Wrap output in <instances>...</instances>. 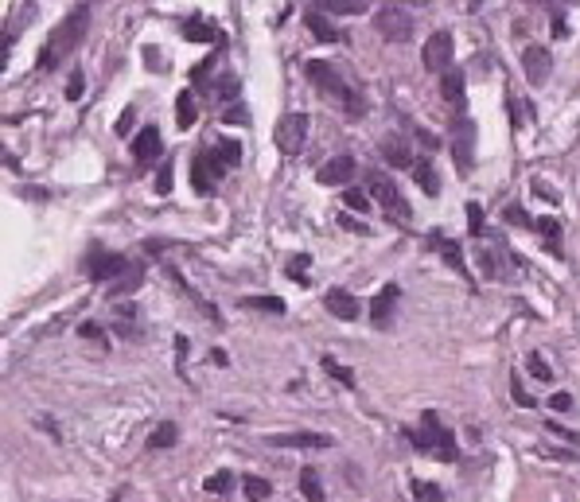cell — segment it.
Masks as SVG:
<instances>
[{"mask_svg": "<svg viewBox=\"0 0 580 502\" xmlns=\"http://www.w3.org/2000/svg\"><path fill=\"white\" fill-rule=\"evenodd\" d=\"M397 300H401V288H397V285H382V292L374 296V304H370V323L378 327V331H389V327H394V308H397Z\"/></svg>", "mask_w": 580, "mask_h": 502, "instance_id": "cell-10", "label": "cell"}, {"mask_svg": "<svg viewBox=\"0 0 580 502\" xmlns=\"http://www.w3.org/2000/svg\"><path fill=\"white\" fill-rule=\"evenodd\" d=\"M475 257H479V265H483V273H487V276L498 273V265H495V257H491V250H475Z\"/></svg>", "mask_w": 580, "mask_h": 502, "instance_id": "cell-46", "label": "cell"}, {"mask_svg": "<svg viewBox=\"0 0 580 502\" xmlns=\"http://www.w3.org/2000/svg\"><path fill=\"white\" fill-rule=\"evenodd\" d=\"M183 35H187L191 43H210V39H219V32H214L210 24H202V20H187V24H183Z\"/></svg>", "mask_w": 580, "mask_h": 502, "instance_id": "cell-33", "label": "cell"}, {"mask_svg": "<svg viewBox=\"0 0 580 502\" xmlns=\"http://www.w3.org/2000/svg\"><path fill=\"white\" fill-rule=\"evenodd\" d=\"M534 230L549 242V253L561 257V222H557V218H538V226H534Z\"/></svg>", "mask_w": 580, "mask_h": 502, "instance_id": "cell-27", "label": "cell"}, {"mask_svg": "<svg viewBox=\"0 0 580 502\" xmlns=\"http://www.w3.org/2000/svg\"><path fill=\"white\" fill-rule=\"evenodd\" d=\"M343 202H347V210H366V207H370V199H366L362 191H354V187H351V191H343Z\"/></svg>", "mask_w": 580, "mask_h": 502, "instance_id": "cell-42", "label": "cell"}, {"mask_svg": "<svg viewBox=\"0 0 580 502\" xmlns=\"http://www.w3.org/2000/svg\"><path fill=\"white\" fill-rule=\"evenodd\" d=\"M207 156H210V164H214V172L226 176L230 167H238V160H242V144H238V141H219Z\"/></svg>", "mask_w": 580, "mask_h": 502, "instance_id": "cell-18", "label": "cell"}, {"mask_svg": "<svg viewBox=\"0 0 580 502\" xmlns=\"http://www.w3.org/2000/svg\"><path fill=\"white\" fill-rule=\"evenodd\" d=\"M160 152H164V141H160V129H156V125L141 129V133L133 136V156L141 160V164H152V160H160Z\"/></svg>", "mask_w": 580, "mask_h": 502, "instance_id": "cell-14", "label": "cell"}, {"mask_svg": "<svg viewBox=\"0 0 580 502\" xmlns=\"http://www.w3.org/2000/svg\"><path fill=\"white\" fill-rule=\"evenodd\" d=\"M549 409H553V413H569L572 409V397L569 394H553V397H549Z\"/></svg>", "mask_w": 580, "mask_h": 502, "instance_id": "cell-47", "label": "cell"}, {"mask_svg": "<svg viewBox=\"0 0 580 502\" xmlns=\"http://www.w3.org/2000/svg\"><path fill=\"white\" fill-rule=\"evenodd\" d=\"M320 366H323V374H331L339 385H347V390H354V370L351 366H343V362H335L331 354H323L320 359Z\"/></svg>", "mask_w": 580, "mask_h": 502, "instance_id": "cell-30", "label": "cell"}, {"mask_svg": "<svg viewBox=\"0 0 580 502\" xmlns=\"http://www.w3.org/2000/svg\"><path fill=\"white\" fill-rule=\"evenodd\" d=\"M82 90H86V75H82V70H70V82H67V98H70V101H78V98H82Z\"/></svg>", "mask_w": 580, "mask_h": 502, "instance_id": "cell-41", "label": "cell"}, {"mask_svg": "<svg viewBox=\"0 0 580 502\" xmlns=\"http://www.w3.org/2000/svg\"><path fill=\"white\" fill-rule=\"evenodd\" d=\"M136 121V109L133 105H125L121 109V117H117V136H129V125Z\"/></svg>", "mask_w": 580, "mask_h": 502, "instance_id": "cell-45", "label": "cell"}, {"mask_svg": "<svg viewBox=\"0 0 580 502\" xmlns=\"http://www.w3.org/2000/svg\"><path fill=\"white\" fill-rule=\"evenodd\" d=\"M409 436H413V444H417L420 452L437 456V460H448V463H452L456 456H460V448H456L452 432L440 425L437 409H425V413H420V428H417V432H409Z\"/></svg>", "mask_w": 580, "mask_h": 502, "instance_id": "cell-3", "label": "cell"}, {"mask_svg": "<svg viewBox=\"0 0 580 502\" xmlns=\"http://www.w3.org/2000/svg\"><path fill=\"white\" fill-rule=\"evenodd\" d=\"M78 335H82V339H101V343H105V335H101V327L94 323V319H90V323H82V327H78Z\"/></svg>", "mask_w": 580, "mask_h": 502, "instance_id": "cell-48", "label": "cell"}, {"mask_svg": "<svg viewBox=\"0 0 580 502\" xmlns=\"http://www.w3.org/2000/svg\"><path fill=\"white\" fill-rule=\"evenodd\" d=\"M273 448H331V436L328 432H281V436H269Z\"/></svg>", "mask_w": 580, "mask_h": 502, "instance_id": "cell-15", "label": "cell"}, {"mask_svg": "<svg viewBox=\"0 0 580 502\" xmlns=\"http://www.w3.org/2000/svg\"><path fill=\"white\" fill-rule=\"evenodd\" d=\"M420 63H425L429 70H440V75H444V70L452 67V35H448V32H432L429 39H425Z\"/></svg>", "mask_w": 580, "mask_h": 502, "instance_id": "cell-8", "label": "cell"}, {"mask_svg": "<svg viewBox=\"0 0 580 502\" xmlns=\"http://www.w3.org/2000/svg\"><path fill=\"white\" fill-rule=\"evenodd\" d=\"M323 308H328L335 319H347V323L359 319V300H354L347 288H328V292H323Z\"/></svg>", "mask_w": 580, "mask_h": 502, "instance_id": "cell-16", "label": "cell"}, {"mask_svg": "<svg viewBox=\"0 0 580 502\" xmlns=\"http://www.w3.org/2000/svg\"><path fill=\"white\" fill-rule=\"evenodd\" d=\"M308 82L316 86L320 94H328V98H335L339 105L351 113V117H362L366 113V101L359 98V94L351 90V86L343 82V75H339L331 63H308Z\"/></svg>", "mask_w": 580, "mask_h": 502, "instance_id": "cell-2", "label": "cell"}, {"mask_svg": "<svg viewBox=\"0 0 580 502\" xmlns=\"http://www.w3.org/2000/svg\"><path fill=\"white\" fill-rule=\"evenodd\" d=\"M242 491H245V498H250V502H265L273 494V483H269V479H261V475H245Z\"/></svg>", "mask_w": 580, "mask_h": 502, "instance_id": "cell-29", "label": "cell"}, {"mask_svg": "<svg viewBox=\"0 0 580 502\" xmlns=\"http://www.w3.org/2000/svg\"><path fill=\"white\" fill-rule=\"evenodd\" d=\"M526 366H530V374L538 378V382H553V370H549V362L541 359V354H530V359H526Z\"/></svg>", "mask_w": 580, "mask_h": 502, "instance_id": "cell-37", "label": "cell"}, {"mask_svg": "<svg viewBox=\"0 0 580 502\" xmlns=\"http://www.w3.org/2000/svg\"><path fill=\"white\" fill-rule=\"evenodd\" d=\"M409 491L417 502H444V491L437 483H429V479H409Z\"/></svg>", "mask_w": 580, "mask_h": 502, "instance_id": "cell-31", "label": "cell"}, {"mask_svg": "<svg viewBox=\"0 0 580 502\" xmlns=\"http://www.w3.org/2000/svg\"><path fill=\"white\" fill-rule=\"evenodd\" d=\"M300 491L308 502H323V483H320V471L316 468H300Z\"/></svg>", "mask_w": 580, "mask_h": 502, "instance_id": "cell-26", "label": "cell"}, {"mask_svg": "<svg viewBox=\"0 0 580 502\" xmlns=\"http://www.w3.org/2000/svg\"><path fill=\"white\" fill-rule=\"evenodd\" d=\"M354 156H331L328 164L316 172V179L320 184H328V187H343V184H351V176H354Z\"/></svg>", "mask_w": 580, "mask_h": 502, "instance_id": "cell-12", "label": "cell"}, {"mask_svg": "<svg viewBox=\"0 0 580 502\" xmlns=\"http://www.w3.org/2000/svg\"><path fill=\"white\" fill-rule=\"evenodd\" d=\"M366 191H370L374 202H382L386 210H394L397 218H409V202L401 199V191H397V184L389 176H382V172H370L366 176Z\"/></svg>", "mask_w": 580, "mask_h": 502, "instance_id": "cell-6", "label": "cell"}, {"mask_svg": "<svg viewBox=\"0 0 580 502\" xmlns=\"http://www.w3.org/2000/svg\"><path fill=\"white\" fill-rule=\"evenodd\" d=\"M448 141H452L456 172H460V176H471V156H475V121L460 113L456 125H452V133H448Z\"/></svg>", "mask_w": 580, "mask_h": 502, "instance_id": "cell-5", "label": "cell"}, {"mask_svg": "<svg viewBox=\"0 0 580 502\" xmlns=\"http://www.w3.org/2000/svg\"><path fill=\"white\" fill-rule=\"evenodd\" d=\"M374 27H378L382 39L405 43V39L413 35V16L401 8V4H382V8L374 12Z\"/></svg>", "mask_w": 580, "mask_h": 502, "instance_id": "cell-4", "label": "cell"}, {"mask_svg": "<svg viewBox=\"0 0 580 502\" xmlns=\"http://www.w3.org/2000/svg\"><path fill=\"white\" fill-rule=\"evenodd\" d=\"M308 265H311L308 253H292V257H288V265H285V273L292 276L296 285H308Z\"/></svg>", "mask_w": 580, "mask_h": 502, "instance_id": "cell-34", "label": "cell"}, {"mask_svg": "<svg viewBox=\"0 0 580 502\" xmlns=\"http://www.w3.org/2000/svg\"><path fill=\"white\" fill-rule=\"evenodd\" d=\"M304 24H308V32L316 35L320 43H335L339 39V32L328 24V16H323V12H308V16H304Z\"/></svg>", "mask_w": 580, "mask_h": 502, "instance_id": "cell-23", "label": "cell"}, {"mask_svg": "<svg viewBox=\"0 0 580 502\" xmlns=\"http://www.w3.org/2000/svg\"><path fill=\"white\" fill-rule=\"evenodd\" d=\"M432 245H437L440 261H444V265L452 269V273L468 276V261H463V250H460V242H452V238H440V234H432Z\"/></svg>", "mask_w": 580, "mask_h": 502, "instance_id": "cell-19", "label": "cell"}, {"mask_svg": "<svg viewBox=\"0 0 580 502\" xmlns=\"http://www.w3.org/2000/svg\"><path fill=\"white\" fill-rule=\"evenodd\" d=\"M156 191H160V195L172 191V164H168V160H164V167L156 172Z\"/></svg>", "mask_w": 580, "mask_h": 502, "instance_id": "cell-44", "label": "cell"}, {"mask_svg": "<svg viewBox=\"0 0 580 502\" xmlns=\"http://www.w3.org/2000/svg\"><path fill=\"white\" fill-rule=\"evenodd\" d=\"M522 67H526L530 86H546L549 70H553V55H549L546 47H526V51H522Z\"/></svg>", "mask_w": 580, "mask_h": 502, "instance_id": "cell-11", "label": "cell"}, {"mask_svg": "<svg viewBox=\"0 0 580 502\" xmlns=\"http://www.w3.org/2000/svg\"><path fill=\"white\" fill-rule=\"evenodd\" d=\"M530 191H534V195H541L546 202H561V195H557L549 184H541V179H530Z\"/></svg>", "mask_w": 580, "mask_h": 502, "instance_id": "cell-43", "label": "cell"}, {"mask_svg": "<svg viewBox=\"0 0 580 502\" xmlns=\"http://www.w3.org/2000/svg\"><path fill=\"white\" fill-rule=\"evenodd\" d=\"M242 308L269 311V316H285V300H281V296H242Z\"/></svg>", "mask_w": 580, "mask_h": 502, "instance_id": "cell-25", "label": "cell"}, {"mask_svg": "<svg viewBox=\"0 0 580 502\" xmlns=\"http://www.w3.org/2000/svg\"><path fill=\"white\" fill-rule=\"evenodd\" d=\"M4 167H12V172H20V160H16V156H12V152H8V148H4Z\"/></svg>", "mask_w": 580, "mask_h": 502, "instance_id": "cell-52", "label": "cell"}, {"mask_svg": "<svg viewBox=\"0 0 580 502\" xmlns=\"http://www.w3.org/2000/svg\"><path fill=\"white\" fill-rule=\"evenodd\" d=\"M316 8L335 12V16H359V12H366V4L362 0H316Z\"/></svg>", "mask_w": 580, "mask_h": 502, "instance_id": "cell-28", "label": "cell"}, {"mask_svg": "<svg viewBox=\"0 0 580 502\" xmlns=\"http://www.w3.org/2000/svg\"><path fill=\"white\" fill-rule=\"evenodd\" d=\"M144 59L152 63V70H164V67H160V55H156V47H144Z\"/></svg>", "mask_w": 580, "mask_h": 502, "instance_id": "cell-50", "label": "cell"}, {"mask_svg": "<svg viewBox=\"0 0 580 502\" xmlns=\"http://www.w3.org/2000/svg\"><path fill=\"white\" fill-rule=\"evenodd\" d=\"M483 226H487V222H483V207L479 202H468V230L471 234H483Z\"/></svg>", "mask_w": 580, "mask_h": 502, "instance_id": "cell-38", "label": "cell"}, {"mask_svg": "<svg viewBox=\"0 0 580 502\" xmlns=\"http://www.w3.org/2000/svg\"><path fill=\"white\" fill-rule=\"evenodd\" d=\"M214 184H219V172H214V164H210V156L202 152V156H195L191 160V187H195V195H214Z\"/></svg>", "mask_w": 580, "mask_h": 502, "instance_id": "cell-13", "label": "cell"}, {"mask_svg": "<svg viewBox=\"0 0 580 502\" xmlns=\"http://www.w3.org/2000/svg\"><path fill=\"white\" fill-rule=\"evenodd\" d=\"M382 156H386L394 167H409L413 160H417V156H413V148L401 141V136H386V141H382Z\"/></svg>", "mask_w": 580, "mask_h": 502, "instance_id": "cell-22", "label": "cell"}, {"mask_svg": "<svg viewBox=\"0 0 580 502\" xmlns=\"http://www.w3.org/2000/svg\"><path fill=\"white\" fill-rule=\"evenodd\" d=\"M195 94L191 90H183V94H176V121H179V129H195Z\"/></svg>", "mask_w": 580, "mask_h": 502, "instance_id": "cell-24", "label": "cell"}, {"mask_svg": "<svg viewBox=\"0 0 580 502\" xmlns=\"http://www.w3.org/2000/svg\"><path fill=\"white\" fill-rule=\"evenodd\" d=\"M141 285H144V261H129V269L113 281L110 296H129V292H136Z\"/></svg>", "mask_w": 580, "mask_h": 502, "instance_id": "cell-20", "label": "cell"}, {"mask_svg": "<svg viewBox=\"0 0 580 502\" xmlns=\"http://www.w3.org/2000/svg\"><path fill=\"white\" fill-rule=\"evenodd\" d=\"M230 487H234V475H230V471H214V475H207L202 491H207V494H226Z\"/></svg>", "mask_w": 580, "mask_h": 502, "instance_id": "cell-35", "label": "cell"}, {"mask_svg": "<svg viewBox=\"0 0 580 502\" xmlns=\"http://www.w3.org/2000/svg\"><path fill=\"white\" fill-rule=\"evenodd\" d=\"M176 436H179V428L172 425V420H164V425L148 436V448H152V452H160V448H172V444H176Z\"/></svg>", "mask_w": 580, "mask_h": 502, "instance_id": "cell-32", "label": "cell"}, {"mask_svg": "<svg viewBox=\"0 0 580 502\" xmlns=\"http://www.w3.org/2000/svg\"><path fill=\"white\" fill-rule=\"evenodd\" d=\"M553 35H557V39H565V16H561V12H553Z\"/></svg>", "mask_w": 580, "mask_h": 502, "instance_id": "cell-51", "label": "cell"}, {"mask_svg": "<svg viewBox=\"0 0 580 502\" xmlns=\"http://www.w3.org/2000/svg\"><path fill=\"white\" fill-rule=\"evenodd\" d=\"M277 148L288 152V156H296V152L304 148V141H308V117L304 113H285V117L277 121Z\"/></svg>", "mask_w": 580, "mask_h": 502, "instance_id": "cell-7", "label": "cell"}, {"mask_svg": "<svg viewBox=\"0 0 580 502\" xmlns=\"http://www.w3.org/2000/svg\"><path fill=\"white\" fill-rule=\"evenodd\" d=\"M440 98L448 101V105L456 109V113H463V70L460 67H448L444 75H440Z\"/></svg>", "mask_w": 580, "mask_h": 502, "instance_id": "cell-17", "label": "cell"}, {"mask_svg": "<svg viewBox=\"0 0 580 502\" xmlns=\"http://www.w3.org/2000/svg\"><path fill=\"white\" fill-rule=\"evenodd\" d=\"M506 218H510V222H514V226H538V218H530V214H526V210H522V207H514V202H510V207H506Z\"/></svg>", "mask_w": 580, "mask_h": 502, "instance_id": "cell-40", "label": "cell"}, {"mask_svg": "<svg viewBox=\"0 0 580 502\" xmlns=\"http://www.w3.org/2000/svg\"><path fill=\"white\" fill-rule=\"evenodd\" d=\"M339 226H343V230H359V234H366V226H362V222H354L351 214H343V218H339Z\"/></svg>", "mask_w": 580, "mask_h": 502, "instance_id": "cell-49", "label": "cell"}, {"mask_svg": "<svg viewBox=\"0 0 580 502\" xmlns=\"http://www.w3.org/2000/svg\"><path fill=\"white\" fill-rule=\"evenodd\" d=\"M413 179H417V187L425 195H440V176L432 167V160H413Z\"/></svg>", "mask_w": 580, "mask_h": 502, "instance_id": "cell-21", "label": "cell"}, {"mask_svg": "<svg viewBox=\"0 0 580 502\" xmlns=\"http://www.w3.org/2000/svg\"><path fill=\"white\" fill-rule=\"evenodd\" d=\"M125 269H129V261L121 257V253H110V250L90 253V261H86V273H90V281H117Z\"/></svg>", "mask_w": 580, "mask_h": 502, "instance_id": "cell-9", "label": "cell"}, {"mask_svg": "<svg viewBox=\"0 0 580 502\" xmlns=\"http://www.w3.org/2000/svg\"><path fill=\"white\" fill-rule=\"evenodd\" d=\"M86 27H90V4H78V8L47 35V43H43L39 55H35V67H39V70H55V67H59V63L70 55V51L82 43Z\"/></svg>", "mask_w": 580, "mask_h": 502, "instance_id": "cell-1", "label": "cell"}, {"mask_svg": "<svg viewBox=\"0 0 580 502\" xmlns=\"http://www.w3.org/2000/svg\"><path fill=\"white\" fill-rule=\"evenodd\" d=\"M222 121H226V125H245V121H250V113H245V105L234 98V105H230L226 113H222Z\"/></svg>", "mask_w": 580, "mask_h": 502, "instance_id": "cell-39", "label": "cell"}, {"mask_svg": "<svg viewBox=\"0 0 580 502\" xmlns=\"http://www.w3.org/2000/svg\"><path fill=\"white\" fill-rule=\"evenodd\" d=\"M510 397L522 405V409H538V401H534V397H530V390L522 385V378H510Z\"/></svg>", "mask_w": 580, "mask_h": 502, "instance_id": "cell-36", "label": "cell"}]
</instances>
